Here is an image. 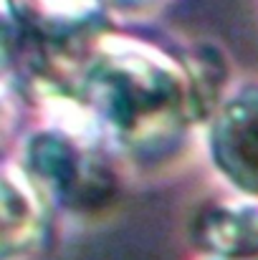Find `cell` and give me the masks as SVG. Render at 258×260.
<instances>
[{"label": "cell", "instance_id": "1", "mask_svg": "<svg viewBox=\"0 0 258 260\" xmlns=\"http://www.w3.org/2000/svg\"><path fill=\"white\" fill-rule=\"evenodd\" d=\"M79 96L117 144L145 159L175 152L195 121L182 66L137 43H101L91 51Z\"/></svg>", "mask_w": 258, "mask_h": 260}, {"label": "cell", "instance_id": "2", "mask_svg": "<svg viewBox=\"0 0 258 260\" xmlns=\"http://www.w3.org/2000/svg\"><path fill=\"white\" fill-rule=\"evenodd\" d=\"M210 147L218 170L258 197V86L243 88L218 111Z\"/></svg>", "mask_w": 258, "mask_h": 260}, {"label": "cell", "instance_id": "3", "mask_svg": "<svg viewBox=\"0 0 258 260\" xmlns=\"http://www.w3.org/2000/svg\"><path fill=\"white\" fill-rule=\"evenodd\" d=\"M192 243L220 260L258 258V207L238 202L205 205L190 228Z\"/></svg>", "mask_w": 258, "mask_h": 260}, {"label": "cell", "instance_id": "4", "mask_svg": "<svg viewBox=\"0 0 258 260\" xmlns=\"http://www.w3.org/2000/svg\"><path fill=\"white\" fill-rule=\"evenodd\" d=\"M86 154L89 152H79L74 142H69L64 134L41 132L28 144V182L41 197H48L69 207V200L84 172Z\"/></svg>", "mask_w": 258, "mask_h": 260}, {"label": "cell", "instance_id": "5", "mask_svg": "<svg viewBox=\"0 0 258 260\" xmlns=\"http://www.w3.org/2000/svg\"><path fill=\"white\" fill-rule=\"evenodd\" d=\"M15 20L43 38H76L91 33L101 0H5Z\"/></svg>", "mask_w": 258, "mask_h": 260}, {"label": "cell", "instance_id": "6", "mask_svg": "<svg viewBox=\"0 0 258 260\" xmlns=\"http://www.w3.org/2000/svg\"><path fill=\"white\" fill-rule=\"evenodd\" d=\"M43 217L38 210L36 197L23 189L13 174L5 172L3 179V255H20L33 250L41 240Z\"/></svg>", "mask_w": 258, "mask_h": 260}, {"label": "cell", "instance_id": "7", "mask_svg": "<svg viewBox=\"0 0 258 260\" xmlns=\"http://www.w3.org/2000/svg\"><path fill=\"white\" fill-rule=\"evenodd\" d=\"M180 63H182L187 86H190L195 121L208 119L215 111L218 99L225 86V79H228V66H225L223 53L218 48H213L210 43H197V46L182 51Z\"/></svg>", "mask_w": 258, "mask_h": 260}, {"label": "cell", "instance_id": "8", "mask_svg": "<svg viewBox=\"0 0 258 260\" xmlns=\"http://www.w3.org/2000/svg\"><path fill=\"white\" fill-rule=\"evenodd\" d=\"M117 3H124V5H137V3H142V0H117Z\"/></svg>", "mask_w": 258, "mask_h": 260}, {"label": "cell", "instance_id": "9", "mask_svg": "<svg viewBox=\"0 0 258 260\" xmlns=\"http://www.w3.org/2000/svg\"><path fill=\"white\" fill-rule=\"evenodd\" d=\"M246 260H258V258H246Z\"/></svg>", "mask_w": 258, "mask_h": 260}]
</instances>
